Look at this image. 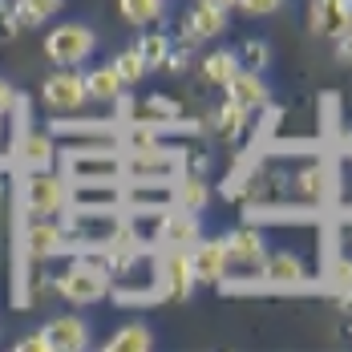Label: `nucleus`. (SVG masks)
Instances as JSON below:
<instances>
[{"mask_svg":"<svg viewBox=\"0 0 352 352\" xmlns=\"http://www.w3.org/2000/svg\"><path fill=\"white\" fill-rule=\"evenodd\" d=\"M98 49V36L89 25H57L53 33L45 36V57L61 69H73L81 61H89Z\"/></svg>","mask_w":352,"mask_h":352,"instance_id":"1","label":"nucleus"},{"mask_svg":"<svg viewBox=\"0 0 352 352\" xmlns=\"http://www.w3.org/2000/svg\"><path fill=\"white\" fill-rule=\"evenodd\" d=\"M57 292L69 304H98L102 296H109V276L94 263H73L69 272L57 280Z\"/></svg>","mask_w":352,"mask_h":352,"instance_id":"2","label":"nucleus"},{"mask_svg":"<svg viewBox=\"0 0 352 352\" xmlns=\"http://www.w3.org/2000/svg\"><path fill=\"white\" fill-rule=\"evenodd\" d=\"M65 199H69V182L57 175H49V170H33L29 182H25V207L33 214H57L65 207Z\"/></svg>","mask_w":352,"mask_h":352,"instance_id":"3","label":"nucleus"},{"mask_svg":"<svg viewBox=\"0 0 352 352\" xmlns=\"http://www.w3.org/2000/svg\"><path fill=\"white\" fill-rule=\"evenodd\" d=\"M41 102L49 109H57V113H65V109H81L89 102V94H85V77L73 69H57L53 77H45V85H41Z\"/></svg>","mask_w":352,"mask_h":352,"instance_id":"4","label":"nucleus"},{"mask_svg":"<svg viewBox=\"0 0 352 352\" xmlns=\"http://www.w3.org/2000/svg\"><path fill=\"white\" fill-rule=\"evenodd\" d=\"M195 287V267H190V251H166L158 263V292L166 300H186Z\"/></svg>","mask_w":352,"mask_h":352,"instance_id":"5","label":"nucleus"},{"mask_svg":"<svg viewBox=\"0 0 352 352\" xmlns=\"http://www.w3.org/2000/svg\"><path fill=\"white\" fill-rule=\"evenodd\" d=\"M190 267H195V283H223L227 267H231L227 243L223 239H199L190 247Z\"/></svg>","mask_w":352,"mask_h":352,"instance_id":"6","label":"nucleus"},{"mask_svg":"<svg viewBox=\"0 0 352 352\" xmlns=\"http://www.w3.org/2000/svg\"><path fill=\"white\" fill-rule=\"evenodd\" d=\"M41 340L49 352H81L89 344V324L81 316H57L41 328Z\"/></svg>","mask_w":352,"mask_h":352,"instance_id":"7","label":"nucleus"},{"mask_svg":"<svg viewBox=\"0 0 352 352\" xmlns=\"http://www.w3.org/2000/svg\"><path fill=\"white\" fill-rule=\"evenodd\" d=\"M223 243H227V255H231V263H239V267H251V272H259V267L267 263V243H263V235H259L255 227H239V231H231Z\"/></svg>","mask_w":352,"mask_h":352,"instance_id":"8","label":"nucleus"},{"mask_svg":"<svg viewBox=\"0 0 352 352\" xmlns=\"http://www.w3.org/2000/svg\"><path fill=\"white\" fill-rule=\"evenodd\" d=\"M158 243L166 247V251H190V247L199 243V223H195V214L190 211L166 214L162 227H158Z\"/></svg>","mask_w":352,"mask_h":352,"instance_id":"9","label":"nucleus"},{"mask_svg":"<svg viewBox=\"0 0 352 352\" xmlns=\"http://www.w3.org/2000/svg\"><path fill=\"white\" fill-rule=\"evenodd\" d=\"M227 29V8H219L211 0H199L186 16V41H211Z\"/></svg>","mask_w":352,"mask_h":352,"instance_id":"10","label":"nucleus"},{"mask_svg":"<svg viewBox=\"0 0 352 352\" xmlns=\"http://www.w3.org/2000/svg\"><path fill=\"white\" fill-rule=\"evenodd\" d=\"M352 25L349 0H312V29L320 36H340Z\"/></svg>","mask_w":352,"mask_h":352,"instance_id":"11","label":"nucleus"},{"mask_svg":"<svg viewBox=\"0 0 352 352\" xmlns=\"http://www.w3.org/2000/svg\"><path fill=\"white\" fill-rule=\"evenodd\" d=\"M223 89H227V98H231V102H239L243 109H263V106H267V85H263V77H259V73H251V69H239L227 85H223Z\"/></svg>","mask_w":352,"mask_h":352,"instance_id":"12","label":"nucleus"},{"mask_svg":"<svg viewBox=\"0 0 352 352\" xmlns=\"http://www.w3.org/2000/svg\"><path fill=\"white\" fill-rule=\"evenodd\" d=\"M259 280H263V287H296V283H304V263L287 251L267 255V263L259 267Z\"/></svg>","mask_w":352,"mask_h":352,"instance_id":"13","label":"nucleus"},{"mask_svg":"<svg viewBox=\"0 0 352 352\" xmlns=\"http://www.w3.org/2000/svg\"><path fill=\"white\" fill-rule=\"evenodd\" d=\"M166 162H170V154L154 142V146H146V150H130L126 170H130L134 178H162V182H166V170H170Z\"/></svg>","mask_w":352,"mask_h":352,"instance_id":"14","label":"nucleus"},{"mask_svg":"<svg viewBox=\"0 0 352 352\" xmlns=\"http://www.w3.org/2000/svg\"><path fill=\"white\" fill-rule=\"evenodd\" d=\"M122 89H126V81L118 77L113 65H102V69L85 73V94H89V102H122Z\"/></svg>","mask_w":352,"mask_h":352,"instance_id":"15","label":"nucleus"},{"mask_svg":"<svg viewBox=\"0 0 352 352\" xmlns=\"http://www.w3.org/2000/svg\"><path fill=\"white\" fill-rule=\"evenodd\" d=\"M16 158H21V166H25L29 175H33V170H49V166H53V142H49V134H21Z\"/></svg>","mask_w":352,"mask_h":352,"instance_id":"16","label":"nucleus"},{"mask_svg":"<svg viewBox=\"0 0 352 352\" xmlns=\"http://www.w3.org/2000/svg\"><path fill=\"white\" fill-rule=\"evenodd\" d=\"M106 349L109 352H150L154 349V332H150V324H122L106 340Z\"/></svg>","mask_w":352,"mask_h":352,"instance_id":"17","label":"nucleus"},{"mask_svg":"<svg viewBox=\"0 0 352 352\" xmlns=\"http://www.w3.org/2000/svg\"><path fill=\"white\" fill-rule=\"evenodd\" d=\"M29 251L33 255H57V251H65V231L61 227H53V223H33L29 227Z\"/></svg>","mask_w":352,"mask_h":352,"instance_id":"18","label":"nucleus"},{"mask_svg":"<svg viewBox=\"0 0 352 352\" xmlns=\"http://www.w3.org/2000/svg\"><path fill=\"white\" fill-rule=\"evenodd\" d=\"M239 69H243V65H239V57H235V53H227V49H219V53H211V57L203 61V77H207L211 85H227Z\"/></svg>","mask_w":352,"mask_h":352,"instance_id":"19","label":"nucleus"},{"mask_svg":"<svg viewBox=\"0 0 352 352\" xmlns=\"http://www.w3.org/2000/svg\"><path fill=\"white\" fill-rule=\"evenodd\" d=\"M61 4L65 0H16V21L21 25H45V21H53L57 12H61Z\"/></svg>","mask_w":352,"mask_h":352,"instance_id":"20","label":"nucleus"},{"mask_svg":"<svg viewBox=\"0 0 352 352\" xmlns=\"http://www.w3.org/2000/svg\"><path fill=\"white\" fill-rule=\"evenodd\" d=\"M134 49L142 53L146 69H162V65L170 61V41H166V33H146Z\"/></svg>","mask_w":352,"mask_h":352,"instance_id":"21","label":"nucleus"},{"mask_svg":"<svg viewBox=\"0 0 352 352\" xmlns=\"http://www.w3.org/2000/svg\"><path fill=\"white\" fill-rule=\"evenodd\" d=\"M118 4H122V16L130 25H150L166 12V0H118Z\"/></svg>","mask_w":352,"mask_h":352,"instance_id":"22","label":"nucleus"},{"mask_svg":"<svg viewBox=\"0 0 352 352\" xmlns=\"http://www.w3.org/2000/svg\"><path fill=\"white\" fill-rule=\"evenodd\" d=\"M113 69H118V77L126 81V85H134V81H142V73H146V61H142L138 49H122L113 61H109Z\"/></svg>","mask_w":352,"mask_h":352,"instance_id":"23","label":"nucleus"},{"mask_svg":"<svg viewBox=\"0 0 352 352\" xmlns=\"http://www.w3.org/2000/svg\"><path fill=\"white\" fill-rule=\"evenodd\" d=\"M207 199H211V190H207V182H199V178H186V182L178 186V207H182V211H203Z\"/></svg>","mask_w":352,"mask_h":352,"instance_id":"24","label":"nucleus"},{"mask_svg":"<svg viewBox=\"0 0 352 352\" xmlns=\"http://www.w3.org/2000/svg\"><path fill=\"white\" fill-rule=\"evenodd\" d=\"M243 122H247V109L239 106V102H231V98H227L223 109H219V130H223V134H239V130H243Z\"/></svg>","mask_w":352,"mask_h":352,"instance_id":"25","label":"nucleus"},{"mask_svg":"<svg viewBox=\"0 0 352 352\" xmlns=\"http://www.w3.org/2000/svg\"><path fill=\"white\" fill-rule=\"evenodd\" d=\"M138 118H154V122H170V118H178V106H175V102H166V98H146V109H142Z\"/></svg>","mask_w":352,"mask_h":352,"instance_id":"26","label":"nucleus"},{"mask_svg":"<svg viewBox=\"0 0 352 352\" xmlns=\"http://www.w3.org/2000/svg\"><path fill=\"white\" fill-rule=\"evenodd\" d=\"M235 8L247 12V16H272V12L283 8V0H235Z\"/></svg>","mask_w":352,"mask_h":352,"instance_id":"27","label":"nucleus"},{"mask_svg":"<svg viewBox=\"0 0 352 352\" xmlns=\"http://www.w3.org/2000/svg\"><path fill=\"white\" fill-rule=\"evenodd\" d=\"M320 178H324V170H320V166H312L308 175H300V190H304L308 199H320Z\"/></svg>","mask_w":352,"mask_h":352,"instance_id":"28","label":"nucleus"},{"mask_svg":"<svg viewBox=\"0 0 352 352\" xmlns=\"http://www.w3.org/2000/svg\"><path fill=\"white\" fill-rule=\"evenodd\" d=\"M247 61H251V69H255V65H263V61H267V45H259V41H247Z\"/></svg>","mask_w":352,"mask_h":352,"instance_id":"29","label":"nucleus"},{"mask_svg":"<svg viewBox=\"0 0 352 352\" xmlns=\"http://www.w3.org/2000/svg\"><path fill=\"white\" fill-rule=\"evenodd\" d=\"M16 102H21V98H16V94H12V85H8V81H0V118H4V113H8V109L16 106Z\"/></svg>","mask_w":352,"mask_h":352,"instance_id":"30","label":"nucleus"},{"mask_svg":"<svg viewBox=\"0 0 352 352\" xmlns=\"http://www.w3.org/2000/svg\"><path fill=\"white\" fill-rule=\"evenodd\" d=\"M336 41H340V57H344V61L352 65V25H349V29H344L340 36H336Z\"/></svg>","mask_w":352,"mask_h":352,"instance_id":"31","label":"nucleus"},{"mask_svg":"<svg viewBox=\"0 0 352 352\" xmlns=\"http://www.w3.org/2000/svg\"><path fill=\"white\" fill-rule=\"evenodd\" d=\"M16 349H21V352H41V349H45V340H41V336H25V340H21V344H16Z\"/></svg>","mask_w":352,"mask_h":352,"instance_id":"32","label":"nucleus"},{"mask_svg":"<svg viewBox=\"0 0 352 352\" xmlns=\"http://www.w3.org/2000/svg\"><path fill=\"white\" fill-rule=\"evenodd\" d=\"M12 33H16V21H8V16H0V41H8Z\"/></svg>","mask_w":352,"mask_h":352,"instance_id":"33","label":"nucleus"},{"mask_svg":"<svg viewBox=\"0 0 352 352\" xmlns=\"http://www.w3.org/2000/svg\"><path fill=\"white\" fill-rule=\"evenodd\" d=\"M211 4H219V8H231V4H235V0H211Z\"/></svg>","mask_w":352,"mask_h":352,"instance_id":"34","label":"nucleus"},{"mask_svg":"<svg viewBox=\"0 0 352 352\" xmlns=\"http://www.w3.org/2000/svg\"><path fill=\"white\" fill-rule=\"evenodd\" d=\"M349 8H352V0H349Z\"/></svg>","mask_w":352,"mask_h":352,"instance_id":"35","label":"nucleus"}]
</instances>
